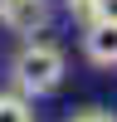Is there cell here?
I'll return each instance as SVG.
<instances>
[{"label":"cell","mask_w":117,"mask_h":122,"mask_svg":"<svg viewBox=\"0 0 117 122\" xmlns=\"http://www.w3.org/2000/svg\"><path fill=\"white\" fill-rule=\"evenodd\" d=\"M83 54L98 68H117V20H88L83 25Z\"/></svg>","instance_id":"obj_2"},{"label":"cell","mask_w":117,"mask_h":122,"mask_svg":"<svg viewBox=\"0 0 117 122\" xmlns=\"http://www.w3.org/2000/svg\"><path fill=\"white\" fill-rule=\"evenodd\" d=\"M68 122H117L112 112H102V107H88V112H73Z\"/></svg>","instance_id":"obj_6"},{"label":"cell","mask_w":117,"mask_h":122,"mask_svg":"<svg viewBox=\"0 0 117 122\" xmlns=\"http://www.w3.org/2000/svg\"><path fill=\"white\" fill-rule=\"evenodd\" d=\"M0 25L15 34H39L49 25V0H0Z\"/></svg>","instance_id":"obj_3"},{"label":"cell","mask_w":117,"mask_h":122,"mask_svg":"<svg viewBox=\"0 0 117 122\" xmlns=\"http://www.w3.org/2000/svg\"><path fill=\"white\" fill-rule=\"evenodd\" d=\"M93 20H117V0H98V5H93Z\"/></svg>","instance_id":"obj_7"},{"label":"cell","mask_w":117,"mask_h":122,"mask_svg":"<svg viewBox=\"0 0 117 122\" xmlns=\"http://www.w3.org/2000/svg\"><path fill=\"white\" fill-rule=\"evenodd\" d=\"M63 5H68V15H73V20H83V25H88V20H93V5H98V0H63Z\"/></svg>","instance_id":"obj_5"},{"label":"cell","mask_w":117,"mask_h":122,"mask_svg":"<svg viewBox=\"0 0 117 122\" xmlns=\"http://www.w3.org/2000/svg\"><path fill=\"white\" fill-rule=\"evenodd\" d=\"M68 64H63V49L49 44V39H29V44L15 49V59H10V83H15V93L24 98H49L58 83H63Z\"/></svg>","instance_id":"obj_1"},{"label":"cell","mask_w":117,"mask_h":122,"mask_svg":"<svg viewBox=\"0 0 117 122\" xmlns=\"http://www.w3.org/2000/svg\"><path fill=\"white\" fill-rule=\"evenodd\" d=\"M0 122H34L24 93H0Z\"/></svg>","instance_id":"obj_4"}]
</instances>
